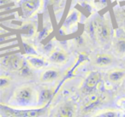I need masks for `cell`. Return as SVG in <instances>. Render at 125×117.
<instances>
[{
    "mask_svg": "<svg viewBox=\"0 0 125 117\" xmlns=\"http://www.w3.org/2000/svg\"><path fill=\"white\" fill-rule=\"evenodd\" d=\"M60 77V72L55 68H48L40 75V81L44 83H50Z\"/></svg>",
    "mask_w": 125,
    "mask_h": 117,
    "instance_id": "11",
    "label": "cell"
},
{
    "mask_svg": "<svg viewBox=\"0 0 125 117\" xmlns=\"http://www.w3.org/2000/svg\"><path fill=\"white\" fill-rule=\"evenodd\" d=\"M99 21V19L94 18V19L91 20L86 26V32L93 39H97V28Z\"/></svg>",
    "mask_w": 125,
    "mask_h": 117,
    "instance_id": "15",
    "label": "cell"
},
{
    "mask_svg": "<svg viewBox=\"0 0 125 117\" xmlns=\"http://www.w3.org/2000/svg\"><path fill=\"white\" fill-rule=\"evenodd\" d=\"M21 31L23 34L26 37L29 38V37H33L35 34V31H36V26L33 22L32 21H27L22 24L21 27Z\"/></svg>",
    "mask_w": 125,
    "mask_h": 117,
    "instance_id": "16",
    "label": "cell"
},
{
    "mask_svg": "<svg viewBox=\"0 0 125 117\" xmlns=\"http://www.w3.org/2000/svg\"><path fill=\"white\" fill-rule=\"evenodd\" d=\"M27 62L29 63V65L31 66L33 68L35 69H40L42 68H44L47 64V62L45 58L40 57L39 55H34V56H28L26 57Z\"/></svg>",
    "mask_w": 125,
    "mask_h": 117,
    "instance_id": "12",
    "label": "cell"
},
{
    "mask_svg": "<svg viewBox=\"0 0 125 117\" xmlns=\"http://www.w3.org/2000/svg\"><path fill=\"white\" fill-rule=\"evenodd\" d=\"M92 117H121L120 111L115 109H107L93 115Z\"/></svg>",
    "mask_w": 125,
    "mask_h": 117,
    "instance_id": "20",
    "label": "cell"
},
{
    "mask_svg": "<svg viewBox=\"0 0 125 117\" xmlns=\"http://www.w3.org/2000/svg\"><path fill=\"white\" fill-rule=\"evenodd\" d=\"M23 61L18 54H7L1 57V65L11 71H18Z\"/></svg>",
    "mask_w": 125,
    "mask_h": 117,
    "instance_id": "6",
    "label": "cell"
},
{
    "mask_svg": "<svg viewBox=\"0 0 125 117\" xmlns=\"http://www.w3.org/2000/svg\"><path fill=\"white\" fill-rule=\"evenodd\" d=\"M125 78V70L122 68H114L108 72L107 79L111 83H119Z\"/></svg>",
    "mask_w": 125,
    "mask_h": 117,
    "instance_id": "13",
    "label": "cell"
},
{
    "mask_svg": "<svg viewBox=\"0 0 125 117\" xmlns=\"http://www.w3.org/2000/svg\"><path fill=\"white\" fill-rule=\"evenodd\" d=\"M118 104H119L120 107H122L125 110V99H121L118 102Z\"/></svg>",
    "mask_w": 125,
    "mask_h": 117,
    "instance_id": "23",
    "label": "cell"
},
{
    "mask_svg": "<svg viewBox=\"0 0 125 117\" xmlns=\"http://www.w3.org/2000/svg\"><path fill=\"white\" fill-rule=\"evenodd\" d=\"M10 83H11V79L9 76L2 75L0 77V88H1V90H4L5 88L9 87Z\"/></svg>",
    "mask_w": 125,
    "mask_h": 117,
    "instance_id": "22",
    "label": "cell"
},
{
    "mask_svg": "<svg viewBox=\"0 0 125 117\" xmlns=\"http://www.w3.org/2000/svg\"><path fill=\"white\" fill-rule=\"evenodd\" d=\"M35 98H36V95H35L34 89L31 86L25 85L17 88L14 91L10 99V103L16 104V106H29L34 102L35 99H38Z\"/></svg>",
    "mask_w": 125,
    "mask_h": 117,
    "instance_id": "1",
    "label": "cell"
},
{
    "mask_svg": "<svg viewBox=\"0 0 125 117\" xmlns=\"http://www.w3.org/2000/svg\"><path fill=\"white\" fill-rule=\"evenodd\" d=\"M102 81V74L98 71H92L87 75L82 86V92L90 95L95 92V90Z\"/></svg>",
    "mask_w": 125,
    "mask_h": 117,
    "instance_id": "4",
    "label": "cell"
},
{
    "mask_svg": "<svg viewBox=\"0 0 125 117\" xmlns=\"http://www.w3.org/2000/svg\"><path fill=\"white\" fill-rule=\"evenodd\" d=\"M68 58L69 56L66 51H64L63 50H61V49H56V50H52L51 52L50 56L48 57V61L52 63L62 65L68 61Z\"/></svg>",
    "mask_w": 125,
    "mask_h": 117,
    "instance_id": "9",
    "label": "cell"
},
{
    "mask_svg": "<svg viewBox=\"0 0 125 117\" xmlns=\"http://www.w3.org/2000/svg\"><path fill=\"white\" fill-rule=\"evenodd\" d=\"M76 104L71 100L65 101L58 107L55 117H75Z\"/></svg>",
    "mask_w": 125,
    "mask_h": 117,
    "instance_id": "8",
    "label": "cell"
},
{
    "mask_svg": "<svg viewBox=\"0 0 125 117\" xmlns=\"http://www.w3.org/2000/svg\"><path fill=\"white\" fill-rule=\"evenodd\" d=\"M56 93H57L56 90L51 89V88H43L42 90H40V93L37 97L39 104L40 106H45V105L50 103Z\"/></svg>",
    "mask_w": 125,
    "mask_h": 117,
    "instance_id": "10",
    "label": "cell"
},
{
    "mask_svg": "<svg viewBox=\"0 0 125 117\" xmlns=\"http://www.w3.org/2000/svg\"><path fill=\"white\" fill-rule=\"evenodd\" d=\"M80 17V13L77 10H74L73 12H71L69 16L67 17V19L64 21V27H71L73 26L74 23H76Z\"/></svg>",
    "mask_w": 125,
    "mask_h": 117,
    "instance_id": "19",
    "label": "cell"
},
{
    "mask_svg": "<svg viewBox=\"0 0 125 117\" xmlns=\"http://www.w3.org/2000/svg\"><path fill=\"white\" fill-rule=\"evenodd\" d=\"M113 62V57L109 54H98L94 59V65L97 67H107Z\"/></svg>",
    "mask_w": 125,
    "mask_h": 117,
    "instance_id": "14",
    "label": "cell"
},
{
    "mask_svg": "<svg viewBox=\"0 0 125 117\" xmlns=\"http://www.w3.org/2000/svg\"><path fill=\"white\" fill-rule=\"evenodd\" d=\"M17 72L19 75L23 78H31L33 76V68L29 65V63L25 59Z\"/></svg>",
    "mask_w": 125,
    "mask_h": 117,
    "instance_id": "17",
    "label": "cell"
},
{
    "mask_svg": "<svg viewBox=\"0 0 125 117\" xmlns=\"http://www.w3.org/2000/svg\"><path fill=\"white\" fill-rule=\"evenodd\" d=\"M115 51L117 55L123 56L125 55V37H118L116 39L114 44Z\"/></svg>",
    "mask_w": 125,
    "mask_h": 117,
    "instance_id": "18",
    "label": "cell"
},
{
    "mask_svg": "<svg viewBox=\"0 0 125 117\" xmlns=\"http://www.w3.org/2000/svg\"><path fill=\"white\" fill-rule=\"evenodd\" d=\"M23 50H24L25 54H27L28 56L38 55V52L35 50L34 46L28 42H23Z\"/></svg>",
    "mask_w": 125,
    "mask_h": 117,
    "instance_id": "21",
    "label": "cell"
},
{
    "mask_svg": "<svg viewBox=\"0 0 125 117\" xmlns=\"http://www.w3.org/2000/svg\"><path fill=\"white\" fill-rule=\"evenodd\" d=\"M112 37V27L108 20L99 19L97 28V40L100 44H106Z\"/></svg>",
    "mask_w": 125,
    "mask_h": 117,
    "instance_id": "5",
    "label": "cell"
},
{
    "mask_svg": "<svg viewBox=\"0 0 125 117\" xmlns=\"http://www.w3.org/2000/svg\"><path fill=\"white\" fill-rule=\"evenodd\" d=\"M11 2V0H0V4L1 6H4L7 4H10Z\"/></svg>",
    "mask_w": 125,
    "mask_h": 117,
    "instance_id": "24",
    "label": "cell"
},
{
    "mask_svg": "<svg viewBox=\"0 0 125 117\" xmlns=\"http://www.w3.org/2000/svg\"><path fill=\"white\" fill-rule=\"evenodd\" d=\"M51 103L42 106L39 108H33V109H16L10 108L7 105L1 104V110L4 112L6 117H40L46 113Z\"/></svg>",
    "mask_w": 125,
    "mask_h": 117,
    "instance_id": "2",
    "label": "cell"
},
{
    "mask_svg": "<svg viewBox=\"0 0 125 117\" xmlns=\"http://www.w3.org/2000/svg\"><path fill=\"white\" fill-rule=\"evenodd\" d=\"M42 5V0H21V9L26 18L33 16Z\"/></svg>",
    "mask_w": 125,
    "mask_h": 117,
    "instance_id": "7",
    "label": "cell"
},
{
    "mask_svg": "<svg viewBox=\"0 0 125 117\" xmlns=\"http://www.w3.org/2000/svg\"><path fill=\"white\" fill-rule=\"evenodd\" d=\"M107 100V96L104 93L94 92L88 95L87 99L84 101L82 107V113L86 115L94 111L95 108H99L101 104Z\"/></svg>",
    "mask_w": 125,
    "mask_h": 117,
    "instance_id": "3",
    "label": "cell"
}]
</instances>
